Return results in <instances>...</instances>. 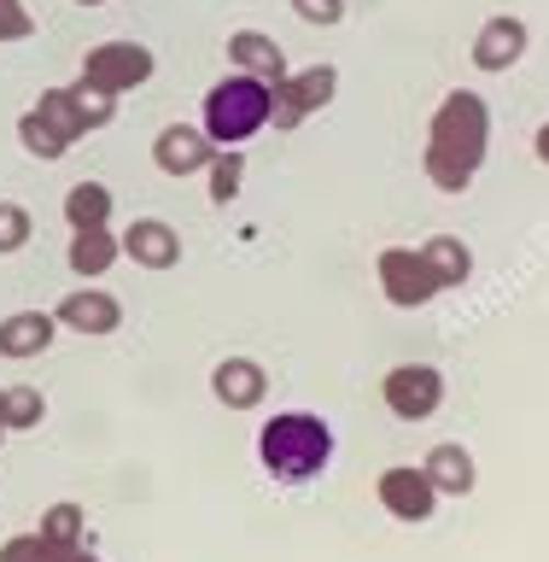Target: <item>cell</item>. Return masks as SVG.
I'll use <instances>...</instances> for the list:
<instances>
[{
	"label": "cell",
	"mask_w": 549,
	"mask_h": 562,
	"mask_svg": "<svg viewBox=\"0 0 549 562\" xmlns=\"http://www.w3.org/2000/svg\"><path fill=\"white\" fill-rule=\"evenodd\" d=\"M485 158V105L473 94H450L433 117V147H427V176L445 193H462L468 176Z\"/></svg>",
	"instance_id": "1"
},
{
	"label": "cell",
	"mask_w": 549,
	"mask_h": 562,
	"mask_svg": "<svg viewBox=\"0 0 549 562\" xmlns=\"http://www.w3.org/2000/svg\"><path fill=\"white\" fill-rule=\"evenodd\" d=\"M228 59H235L245 77H263V82H287V59H281V47L270 42V35H258V30H235L228 35Z\"/></svg>",
	"instance_id": "14"
},
{
	"label": "cell",
	"mask_w": 549,
	"mask_h": 562,
	"mask_svg": "<svg viewBox=\"0 0 549 562\" xmlns=\"http://www.w3.org/2000/svg\"><path fill=\"white\" fill-rule=\"evenodd\" d=\"M30 30H35V18L18 0H0V42H24Z\"/></svg>",
	"instance_id": "27"
},
{
	"label": "cell",
	"mask_w": 549,
	"mask_h": 562,
	"mask_svg": "<svg viewBox=\"0 0 549 562\" xmlns=\"http://www.w3.org/2000/svg\"><path fill=\"white\" fill-rule=\"evenodd\" d=\"M59 328H77V334H112L123 323V305L112 293H100V288H77V293H65L59 299Z\"/></svg>",
	"instance_id": "10"
},
{
	"label": "cell",
	"mask_w": 549,
	"mask_h": 562,
	"mask_svg": "<svg viewBox=\"0 0 549 562\" xmlns=\"http://www.w3.org/2000/svg\"><path fill=\"white\" fill-rule=\"evenodd\" d=\"M445 398V375L433 363H398L386 375V411L403 416V422H427Z\"/></svg>",
	"instance_id": "5"
},
{
	"label": "cell",
	"mask_w": 549,
	"mask_h": 562,
	"mask_svg": "<svg viewBox=\"0 0 549 562\" xmlns=\"http://www.w3.org/2000/svg\"><path fill=\"white\" fill-rule=\"evenodd\" d=\"M375 492H380V504L392 509L398 521H427L433 504H438V486L427 481V469H410V463L386 469Z\"/></svg>",
	"instance_id": "8"
},
{
	"label": "cell",
	"mask_w": 549,
	"mask_h": 562,
	"mask_svg": "<svg viewBox=\"0 0 549 562\" xmlns=\"http://www.w3.org/2000/svg\"><path fill=\"white\" fill-rule=\"evenodd\" d=\"M152 158H158L164 176H193V170H205L210 158H217V140H210L205 130H193V123H170V130L158 135Z\"/></svg>",
	"instance_id": "9"
},
{
	"label": "cell",
	"mask_w": 549,
	"mask_h": 562,
	"mask_svg": "<svg viewBox=\"0 0 549 562\" xmlns=\"http://www.w3.org/2000/svg\"><path fill=\"white\" fill-rule=\"evenodd\" d=\"M538 158H544V165H549V123H544V130H538Z\"/></svg>",
	"instance_id": "29"
},
{
	"label": "cell",
	"mask_w": 549,
	"mask_h": 562,
	"mask_svg": "<svg viewBox=\"0 0 549 562\" xmlns=\"http://www.w3.org/2000/svg\"><path fill=\"white\" fill-rule=\"evenodd\" d=\"M263 123H270V82L263 77H222L217 88L205 94V135L217 140V147H235V140L258 135Z\"/></svg>",
	"instance_id": "3"
},
{
	"label": "cell",
	"mask_w": 549,
	"mask_h": 562,
	"mask_svg": "<svg viewBox=\"0 0 549 562\" xmlns=\"http://www.w3.org/2000/svg\"><path fill=\"white\" fill-rule=\"evenodd\" d=\"M421 469H427V481L438 486V498H468L473 492V457H468V446H456V439L433 446Z\"/></svg>",
	"instance_id": "16"
},
{
	"label": "cell",
	"mask_w": 549,
	"mask_h": 562,
	"mask_svg": "<svg viewBox=\"0 0 549 562\" xmlns=\"http://www.w3.org/2000/svg\"><path fill=\"white\" fill-rule=\"evenodd\" d=\"M35 117H42L47 130L65 140V147H70V140H77L82 130H88V117H82V100H77V88H53V94H42V105H35Z\"/></svg>",
	"instance_id": "18"
},
{
	"label": "cell",
	"mask_w": 549,
	"mask_h": 562,
	"mask_svg": "<svg viewBox=\"0 0 549 562\" xmlns=\"http://www.w3.org/2000/svg\"><path fill=\"white\" fill-rule=\"evenodd\" d=\"M380 293L392 299L398 311H415V305H427L433 293H445L438 288V276H433V263L410 252V246H392V252H380Z\"/></svg>",
	"instance_id": "4"
},
{
	"label": "cell",
	"mask_w": 549,
	"mask_h": 562,
	"mask_svg": "<svg viewBox=\"0 0 549 562\" xmlns=\"http://www.w3.org/2000/svg\"><path fill=\"white\" fill-rule=\"evenodd\" d=\"M123 252H129L140 270H170V263L182 258V235H175L170 223H158V217H140L129 235H123Z\"/></svg>",
	"instance_id": "13"
},
{
	"label": "cell",
	"mask_w": 549,
	"mask_h": 562,
	"mask_svg": "<svg viewBox=\"0 0 549 562\" xmlns=\"http://www.w3.org/2000/svg\"><path fill=\"white\" fill-rule=\"evenodd\" d=\"M53 334H59V316L47 311H12L7 323H0V358L24 363V358H42L53 346Z\"/></svg>",
	"instance_id": "11"
},
{
	"label": "cell",
	"mask_w": 549,
	"mask_h": 562,
	"mask_svg": "<svg viewBox=\"0 0 549 562\" xmlns=\"http://www.w3.org/2000/svg\"><path fill=\"white\" fill-rule=\"evenodd\" d=\"M82 7H100V0H82Z\"/></svg>",
	"instance_id": "31"
},
{
	"label": "cell",
	"mask_w": 549,
	"mask_h": 562,
	"mask_svg": "<svg viewBox=\"0 0 549 562\" xmlns=\"http://www.w3.org/2000/svg\"><path fill=\"white\" fill-rule=\"evenodd\" d=\"M293 7H298V18H310V24H340L345 18L340 0H293Z\"/></svg>",
	"instance_id": "28"
},
{
	"label": "cell",
	"mask_w": 549,
	"mask_h": 562,
	"mask_svg": "<svg viewBox=\"0 0 549 562\" xmlns=\"http://www.w3.org/2000/svg\"><path fill=\"white\" fill-rule=\"evenodd\" d=\"M7 434H12V428H7V411H0V439H7Z\"/></svg>",
	"instance_id": "30"
},
{
	"label": "cell",
	"mask_w": 549,
	"mask_h": 562,
	"mask_svg": "<svg viewBox=\"0 0 549 562\" xmlns=\"http://www.w3.org/2000/svg\"><path fill=\"white\" fill-rule=\"evenodd\" d=\"M42 539L59 544L65 557H77L82 551V509L77 504H53L47 516H42Z\"/></svg>",
	"instance_id": "21"
},
{
	"label": "cell",
	"mask_w": 549,
	"mask_h": 562,
	"mask_svg": "<svg viewBox=\"0 0 549 562\" xmlns=\"http://www.w3.org/2000/svg\"><path fill=\"white\" fill-rule=\"evenodd\" d=\"M526 53V24L521 18H491L480 30V42H473V65L480 70H508Z\"/></svg>",
	"instance_id": "15"
},
{
	"label": "cell",
	"mask_w": 549,
	"mask_h": 562,
	"mask_svg": "<svg viewBox=\"0 0 549 562\" xmlns=\"http://www.w3.org/2000/svg\"><path fill=\"white\" fill-rule=\"evenodd\" d=\"M210 200H217V205H228V200H235V193H240V176H245V158L235 153V147H217V158H210Z\"/></svg>",
	"instance_id": "22"
},
{
	"label": "cell",
	"mask_w": 549,
	"mask_h": 562,
	"mask_svg": "<svg viewBox=\"0 0 549 562\" xmlns=\"http://www.w3.org/2000/svg\"><path fill=\"white\" fill-rule=\"evenodd\" d=\"M24 240H30V211L12 205V200H0V252H18Z\"/></svg>",
	"instance_id": "26"
},
{
	"label": "cell",
	"mask_w": 549,
	"mask_h": 562,
	"mask_svg": "<svg viewBox=\"0 0 549 562\" xmlns=\"http://www.w3.org/2000/svg\"><path fill=\"white\" fill-rule=\"evenodd\" d=\"M333 65H310V70H298V77H287V82H275L270 88V117L281 123V130H293L305 112H316V105H328L333 100Z\"/></svg>",
	"instance_id": "7"
},
{
	"label": "cell",
	"mask_w": 549,
	"mask_h": 562,
	"mask_svg": "<svg viewBox=\"0 0 549 562\" xmlns=\"http://www.w3.org/2000/svg\"><path fill=\"white\" fill-rule=\"evenodd\" d=\"M105 217H112V188L77 182V188L65 193V223H70V228H100Z\"/></svg>",
	"instance_id": "20"
},
{
	"label": "cell",
	"mask_w": 549,
	"mask_h": 562,
	"mask_svg": "<svg viewBox=\"0 0 549 562\" xmlns=\"http://www.w3.org/2000/svg\"><path fill=\"white\" fill-rule=\"evenodd\" d=\"M117 252H123V240L112 235V228H77V235H70V270H77L82 281H94V276H105V270H112V263H117Z\"/></svg>",
	"instance_id": "17"
},
{
	"label": "cell",
	"mask_w": 549,
	"mask_h": 562,
	"mask_svg": "<svg viewBox=\"0 0 549 562\" xmlns=\"http://www.w3.org/2000/svg\"><path fill=\"white\" fill-rule=\"evenodd\" d=\"M147 77H152V53L140 42H105L82 59V82L105 88V94H123V88H135Z\"/></svg>",
	"instance_id": "6"
},
{
	"label": "cell",
	"mask_w": 549,
	"mask_h": 562,
	"mask_svg": "<svg viewBox=\"0 0 549 562\" xmlns=\"http://www.w3.org/2000/svg\"><path fill=\"white\" fill-rule=\"evenodd\" d=\"M210 393H217L228 411H252V404H263V393H270V375H263L252 358H222L210 369Z\"/></svg>",
	"instance_id": "12"
},
{
	"label": "cell",
	"mask_w": 549,
	"mask_h": 562,
	"mask_svg": "<svg viewBox=\"0 0 549 562\" xmlns=\"http://www.w3.org/2000/svg\"><path fill=\"white\" fill-rule=\"evenodd\" d=\"M18 135H24V147H30L35 158H65V153H70L65 140L53 135V130H47V123L35 117V112H24V117H18Z\"/></svg>",
	"instance_id": "25"
},
{
	"label": "cell",
	"mask_w": 549,
	"mask_h": 562,
	"mask_svg": "<svg viewBox=\"0 0 549 562\" xmlns=\"http://www.w3.org/2000/svg\"><path fill=\"white\" fill-rule=\"evenodd\" d=\"M258 457H263V469L275 474V481H310V474H322L328 469V457H333V428L322 416H310V411H287V416H270L263 422V434H258Z\"/></svg>",
	"instance_id": "2"
},
{
	"label": "cell",
	"mask_w": 549,
	"mask_h": 562,
	"mask_svg": "<svg viewBox=\"0 0 549 562\" xmlns=\"http://www.w3.org/2000/svg\"><path fill=\"white\" fill-rule=\"evenodd\" d=\"M421 258L433 263L438 288H462V281L473 276V252H468L462 240H450V235H433L427 246H421Z\"/></svg>",
	"instance_id": "19"
},
{
	"label": "cell",
	"mask_w": 549,
	"mask_h": 562,
	"mask_svg": "<svg viewBox=\"0 0 549 562\" xmlns=\"http://www.w3.org/2000/svg\"><path fill=\"white\" fill-rule=\"evenodd\" d=\"M0 562H70V557L59 551V544H47L42 527H35V533H18V539L0 544Z\"/></svg>",
	"instance_id": "24"
},
{
	"label": "cell",
	"mask_w": 549,
	"mask_h": 562,
	"mask_svg": "<svg viewBox=\"0 0 549 562\" xmlns=\"http://www.w3.org/2000/svg\"><path fill=\"white\" fill-rule=\"evenodd\" d=\"M0 411H7V428H35V422L47 416V398L35 393V386H7V393H0Z\"/></svg>",
	"instance_id": "23"
}]
</instances>
